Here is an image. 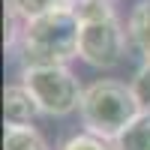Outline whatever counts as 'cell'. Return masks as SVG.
<instances>
[{
    "mask_svg": "<svg viewBox=\"0 0 150 150\" xmlns=\"http://www.w3.org/2000/svg\"><path fill=\"white\" fill-rule=\"evenodd\" d=\"M78 33L81 21L72 9H54L48 15L24 21L15 57L21 69L27 66H69V60L78 57Z\"/></svg>",
    "mask_w": 150,
    "mask_h": 150,
    "instance_id": "6da1fadb",
    "label": "cell"
},
{
    "mask_svg": "<svg viewBox=\"0 0 150 150\" xmlns=\"http://www.w3.org/2000/svg\"><path fill=\"white\" fill-rule=\"evenodd\" d=\"M141 111L144 108L135 96L132 84H123L114 78H99L84 87L78 114L87 132H93L105 141H114Z\"/></svg>",
    "mask_w": 150,
    "mask_h": 150,
    "instance_id": "7a4b0ae2",
    "label": "cell"
},
{
    "mask_svg": "<svg viewBox=\"0 0 150 150\" xmlns=\"http://www.w3.org/2000/svg\"><path fill=\"white\" fill-rule=\"evenodd\" d=\"M21 81L36 96L45 117H69L81 108L84 87L69 66H27L21 69Z\"/></svg>",
    "mask_w": 150,
    "mask_h": 150,
    "instance_id": "3957f363",
    "label": "cell"
},
{
    "mask_svg": "<svg viewBox=\"0 0 150 150\" xmlns=\"http://www.w3.org/2000/svg\"><path fill=\"white\" fill-rule=\"evenodd\" d=\"M126 45H129V36H126V24L120 21V15L81 21L78 60H84L87 66L114 69L123 60V54H126Z\"/></svg>",
    "mask_w": 150,
    "mask_h": 150,
    "instance_id": "277c9868",
    "label": "cell"
},
{
    "mask_svg": "<svg viewBox=\"0 0 150 150\" xmlns=\"http://www.w3.org/2000/svg\"><path fill=\"white\" fill-rule=\"evenodd\" d=\"M39 114H42V108H39L36 96L27 90L24 81H15L3 90V117H6V123L24 126V123H33Z\"/></svg>",
    "mask_w": 150,
    "mask_h": 150,
    "instance_id": "5b68a950",
    "label": "cell"
},
{
    "mask_svg": "<svg viewBox=\"0 0 150 150\" xmlns=\"http://www.w3.org/2000/svg\"><path fill=\"white\" fill-rule=\"evenodd\" d=\"M126 36L129 45L144 60H150V0H138L126 15Z\"/></svg>",
    "mask_w": 150,
    "mask_h": 150,
    "instance_id": "8992f818",
    "label": "cell"
},
{
    "mask_svg": "<svg viewBox=\"0 0 150 150\" xmlns=\"http://www.w3.org/2000/svg\"><path fill=\"white\" fill-rule=\"evenodd\" d=\"M3 150H51L45 141V135L24 123V126H15V123H6V132H3Z\"/></svg>",
    "mask_w": 150,
    "mask_h": 150,
    "instance_id": "52a82bcc",
    "label": "cell"
},
{
    "mask_svg": "<svg viewBox=\"0 0 150 150\" xmlns=\"http://www.w3.org/2000/svg\"><path fill=\"white\" fill-rule=\"evenodd\" d=\"M114 150H150V111H141L114 141Z\"/></svg>",
    "mask_w": 150,
    "mask_h": 150,
    "instance_id": "ba28073f",
    "label": "cell"
},
{
    "mask_svg": "<svg viewBox=\"0 0 150 150\" xmlns=\"http://www.w3.org/2000/svg\"><path fill=\"white\" fill-rule=\"evenodd\" d=\"M6 6L15 12L21 21L48 15L54 9H72V0H6Z\"/></svg>",
    "mask_w": 150,
    "mask_h": 150,
    "instance_id": "9c48e42d",
    "label": "cell"
},
{
    "mask_svg": "<svg viewBox=\"0 0 150 150\" xmlns=\"http://www.w3.org/2000/svg\"><path fill=\"white\" fill-rule=\"evenodd\" d=\"M72 12L78 21H93V18L117 15V3L114 0H72Z\"/></svg>",
    "mask_w": 150,
    "mask_h": 150,
    "instance_id": "30bf717a",
    "label": "cell"
},
{
    "mask_svg": "<svg viewBox=\"0 0 150 150\" xmlns=\"http://www.w3.org/2000/svg\"><path fill=\"white\" fill-rule=\"evenodd\" d=\"M57 150H114V147H111V141H105V138H99V135L84 129V132H72L69 138H63V144Z\"/></svg>",
    "mask_w": 150,
    "mask_h": 150,
    "instance_id": "8fae6325",
    "label": "cell"
},
{
    "mask_svg": "<svg viewBox=\"0 0 150 150\" xmlns=\"http://www.w3.org/2000/svg\"><path fill=\"white\" fill-rule=\"evenodd\" d=\"M132 90H135V96H138V102H141V108L144 111H150V60H144V63L135 69V75H132Z\"/></svg>",
    "mask_w": 150,
    "mask_h": 150,
    "instance_id": "7c38bea8",
    "label": "cell"
}]
</instances>
